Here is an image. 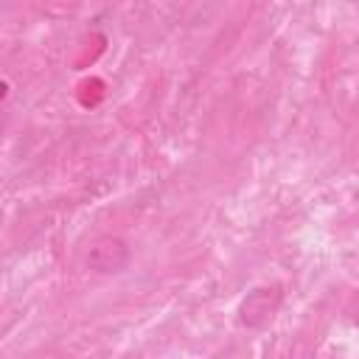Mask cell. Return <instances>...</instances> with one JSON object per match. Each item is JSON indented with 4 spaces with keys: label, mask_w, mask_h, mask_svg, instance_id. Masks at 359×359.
<instances>
[{
    "label": "cell",
    "mask_w": 359,
    "mask_h": 359,
    "mask_svg": "<svg viewBox=\"0 0 359 359\" xmlns=\"http://www.w3.org/2000/svg\"><path fill=\"white\" fill-rule=\"evenodd\" d=\"M283 303V292L278 283H266V286H255L252 292H247V297L238 303V323L244 328H266L278 309Z\"/></svg>",
    "instance_id": "cell-1"
},
{
    "label": "cell",
    "mask_w": 359,
    "mask_h": 359,
    "mask_svg": "<svg viewBox=\"0 0 359 359\" xmlns=\"http://www.w3.org/2000/svg\"><path fill=\"white\" fill-rule=\"evenodd\" d=\"M132 261V250L121 236H98L90 241L87 252H84V264L98 272V275H118L129 266Z\"/></svg>",
    "instance_id": "cell-2"
}]
</instances>
